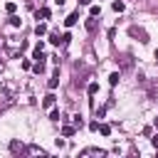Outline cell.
Wrapping results in <instances>:
<instances>
[{"mask_svg": "<svg viewBox=\"0 0 158 158\" xmlns=\"http://www.w3.org/2000/svg\"><path fill=\"white\" fill-rule=\"evenodd\" d=\"M153 126H156V128H158V118H153Z\"/></svg>", "mask_w": 158, "mask_h": 158, "instance_id": "cb8c5ba5", "label": "cell"}, {"mask_svg": "<svg viewBox=\"0 0 158 158\" xmlns=\"http://www.w3.org/2000/svg\"><path fill=\"white\" fill-rule=\"evenodd\" d=\"M79 5H89V0H79Z\"/></svg>", "mask_w": 158, "mask_h": 158, "instance_id": "603a6c76", "label": "cell"}, {"mask_svg": "<svg viewBox=\"0 0 158 158\" xmlns=\"http://www.w3.org/2000/svg\"><path fill=\"white\" fill-rule=\"evenodd\" d=\"M35 35H37V37L47 35V25H44V22H37V27H35Z\"/></svg>", "mask_w": 158, "mask_h": 158, "instance_id": "5b68a950", "label": "cell"}, {"mask_svg": "<svg viewBox=\"0 0 158 158\" xmlns=\"http://www.w3.org/2000/svg\"><path fill=\"white\" fill-rule=\"evenodd\" d=\"M54 2H57V5H59V7H62V5H64V2H67V0H54Z\"/></svg>", "mask_w": 158, "mask_h": 158, "instance_id": "7402d4cb", "label": "cell"}, {"mask_svg": "<svg viewBox=\"0 0 158 158\" xmlns=\"http://www.w3.org/2000/svg\"><path fill=\"white\" fill-rule=\"evenodd\" d=\"M49 121H59V111L52 106V111H49Z\"/></svg>", "mask_w": 158, "mask_h": 158, "instance_id": "2e32d148", "label": "cell"}, {"mask_svg": "<svg viewBox=\"0 0 158 158\" xmlns=\"http://www.w3.org/2000/svg\"><path fill=\"white\" fill-rule=\"evenodd\" d=\"M10 25H12V27H20V25H22V20H20L17 15H10Z\"/></svg>", "mask_w": 158, "mask_h": 158, "instance_id": "30bf717a", "label": "cell"}, {"mask_svg": "<svg viewBox=\"0 0 158 158\" xmlns=\"http://www.w3.org/2000/svg\"><path fill=\"white\" fill-rule=\"evenodd\" d=\"M77 20H79V12H72V15H67V20H64V25H67V27H72V25H74Z\"/></svg>", "mask_w": 158, "mask_h": 158, "instance_id": "277c9868", "label": "cell"}, {"mask_svg": "<svg viewBox=\"0 0 158 158\" xmlns=\"http://www.w3.org/2000/svg\"><path fill=\"white\" fill-rule=\"evenodd\" d=\"M32 57H35L37 62H44V42H37V44H35V49H32Z\"/></svg>", "mask_w": 158, "mask_h": 158, "instance_id": "6da1fadb", "label": "cell"}, {"mask_svg": "<svg viewBox=\"0 0 158 158\" xmlns=\"http://www.w3.org/2000/svg\"><path fill=\"white\" fill-rule=\"evenodd\" d=\"M151 143H153V148H158V133H156V136L151 138Z\"/></svg>", "mask_w": 158, "mask_h": 158, "instance_id": "44dd1931", "label": "cell"}, {"mask_svg": "<svg viewBox=\"0 0 158 158\" xmlns=\"http://www.w3.org/2000/svg\"><path fill=\"white\" fill-rule=\"evenodd\" d=\"M89 15H91V17H96V15H101V7H99V5H91V10H89Z\"/></svg>", "mask_w": 158, "mask_h": 158, "instance_id": "4fadbf2b", "label": "cell"}, {"mask_svg": "<svg viewBox=\"0 0 158 158\" xmlns=\"http://www.w3.org/2000/svg\"><path fill=\"white\" fill-rule=\"evenodd\" d=\"M5 10H7L10 15H15V10H17V5H15V2H7V5H5Z\"/></svg>", "mask_w": 158, "mask_h": 158, "instance_id": "e0dca14e", "label": "cell"}, {"mask_svg": "<svg viewBox=\"0 0 158 158\" xmlns=\"http://www.w3.org/2000/svg\"><path fill=\"white\" fill-rule=\"evenodd\" d=\"M27 151H30V153H42V156H44V151H42V148H40V146H30V148H27Z\"/></svg>", "mask_w": 158, "mask_h": 158, "instance_id": "ffe728a7", "label": "cell"}, {"mask_svg": "<svg viewBox=\"0 0 158 158\" xmlns=\"http://www.w3.org/2000/svg\"><path fill=\"white\" fill-rule=\"evenodd\" d=\"M94 27H96V20L89 15V20H86V30H89V32H94Z\"/></svg>", "mask_w": 158, "mask_h": 158, "instance_id": "8fae6325", "label": "cell"}, {"mask_svg": "<svg viewBox=\"0 0 158 158\" xmlns=\"http://www.w3.org/2000/svg\"><path fill=\"white\" fill-rule=\"evenodd\" d=\"M47 86H49V89H57V86H59V74H52V79L47 81Z\"/></svg>", "mask_w": 158, "mask_h": 158, "instance_id": "8992f818", "label": "cell"}, {"mask_svg": "<svg viewBox=\"0 0 158 158\" xmlns=\"http://www.w3.org/2000/svg\"><path fill=\"white\" fill-rule=\"evenodd\" d=\"M118 79H121V74H118V72H114V74L109 77V84H111V86H116V84H118Z\"/></svg>", "mask_w": 158, "mask_h": 158, "instance_id": "9c48e42d", "label": "cell"}, {"mask_svg": "<svg viewBox=\"0 0 158 158\" xmlns=\"http://www.w3.org/2000/svg\"><path fill=\"white\" fill-rule=\"evenodd\" d=\"M54 101H57V96H54V94H47V96H44V101H42V106H44V109H52V106H54Z\"/></svg>", "mask_w": 158, "mask_h": 158, "instance_id": "3957f363", "label": "cell"}, {"mask_svg": "<svg viewBox=\"0 0 158 158\" xmlns=\"http://www.w3.org/2000/svg\"><path fill=\"white\" fill-rule=\"evenodd\" d=\"M49 15H52V12H49V7H40V10H37V20H40V17H44V20H47Z\"/></svg>", "mask_w": 158, "mask_h": 158, "instance_id": "52a82bcc", "label": "cell"}, {"mask_svg": "<svg viewBox=\"0 0 158 158\" xmlns=\"http://www.w3.org/2000/svg\"><path fill=\"white\" fill-rule=\"evenodd\" d=\"M96 91H99V84H96V81H91V84H89V96H94Z\"/></svg>", "mask_w": 158, "mask_h": 158, "instance_id": "9a60e30c", "label": "cell"}, {"mask_svg": "<svg viewBox=\"0 0 158 158\" xmlns=\"http://www.w3.org/2000/svg\"><path fill=\"white\" fill-rule=\"evenodd\" d=\"M74 133H77V126L74 123H64L62 126V136H74Z\"/></svg>", "mask_w": 158, "mask_h": 158, "instance_id": "7a4b0ae2", "label": "cell"}, {"mask_svg": "<svg viewBox=\"0 0 158 158\" xmlns=\"http://www.w3.org/2000/svg\"><path fill=\"white\" fill-rule=\"evenodd\" d=\"M156 59H158V49H156Z\"/></svg>", "mask_w": 158, "mask_h": 158, "instance_id": "d4e9b609", "label": "cell"}, {"mask_svg": "<svg viewBox=\"0 0 158 158\" xmlns=\"http://www.w3.org/2000/svg\"><path fill=\"white\" fill-rule=\"evenodd\" d=\"M10 148H12V153H17V151H22V146H20L17 141H12V143H10Z\"/></svg>", "mask_w": 158, "mask_h": 158, "instance_id": "d6986e66", "label": "cell"}, {"mask_svg": "<svg viewBox=\"0 0 158 158\" xmlns=\"http://www.w3.org/2000/svg\"><path fill=\"white\" fill-rule=\"evenodd\" d=\"M111 7H114L116 12H123V10H126V5H123L121 0H114V5H111Z\"/></svg>", "mask_w": 158, "mask_h": 158, "instance_id": "ba28073f", "label": "cell"}, {"mask_svg": "<svg viewBox=\"0 0 158 158\" xmlns=\"http://www.w3.org/2000/svg\"><path fill=\"white\" fill-rule=\"evenodd\" d=\"M72 121H74V126H77V128H79V126L84 123V121H81V114H77V116H72Z\"/></svg>", "mask_w": 158, "mask_h": 158, "instance_id": "ac0fdd59", "label": "cell"}, {"mask_svg": "<svg viewBox=\"0 0 158 158\" xmlns=\"http://www.w3.org/2000/svg\"><path fill=\"white\" fill-rule=\"evenodd\" d=\"M99 131H101L104 136H109V133H111V126H109V123H99Z\"/></svg>", "mask_w": 158, "mask_h": 158, "instance_id": "7c38bea8", "label": "cell"}, {"mask_svg": "<svg viewBox=\"0 0 158 158\" xmlns=\"http://www.w3.org/2000/svg\"><path fill=\"white\" fill-rule=\"evenodd\" d=\"M49 42H52V44H59V42H62V37H59L57 32H52V35H49Z\"/></svg>", "mask_w": 158, "mask_h": 158, "instance_id": "5bb4252c", "label": "cell"}]
</instances>
